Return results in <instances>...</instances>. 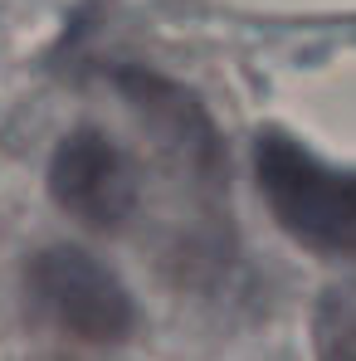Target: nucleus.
I'll return each instance as SVG.
<instances>
[{
    "label": "nucleus",
    "instance_id": "3",
    "mask_svg": "<svg viewBox=\"0 0 356 361\" xmlns=\"http://www.w3.org/2000/svg\"><path fill=\"white\" fill-rule=\"evenodd\" d=\"M49 195L88 230H122L137 210V171L108 132L78 127L54 147Z\"/></svg>",
    "mask_w": 356,
    "mask_h": 361
},
{
    "label": "nucleus",
    "instance_id": "4",
    "mask_svg": "<svg viewBox=\"0 0 356 361\" xmlns=\"http://www.w3.org/2000/svg\"><path fill=\"white\" fill-rule=\"evenodd\" d=\"M312 357L356 361V288H332L312 312Z\"/></svg>",
    "mask_w": 356,
    "mask_h": 361
},
{
    "label": "nucleus",
    "instance_id": "1",
    "mask_svg": "<svg viewBox=\"0 0 356 361\" xmlns=\"http://www.w3.org/2000/svg\"><path fill=\"white\" fill-rule=\"evenodd\" d=\"M254 176L274 220L302 249L356 264V171L327 166L293 137L269 132L254 142Z\"/></svg>",
    "mask_w": 356,
    "mask_h": 361
},
{
    "label": "nucleus",
    "instance_id": "2",
    "mask_svg": "<svg viewBox=\"0 0 356 361\" xmlns=\"http://www.w3.org/2000/svg\"><path fill=\"white\" fill-rule=\"evenodd\" d=\"M25 279H30V298L39 307V317L54 322L68 337H78V342L113 347L137 322V307L118 283V274L103 269L83 249H68V244L44 249Z\"/></svg>",
    "mask_w": 356,
    "mask_h": 361
}]
</instances>
